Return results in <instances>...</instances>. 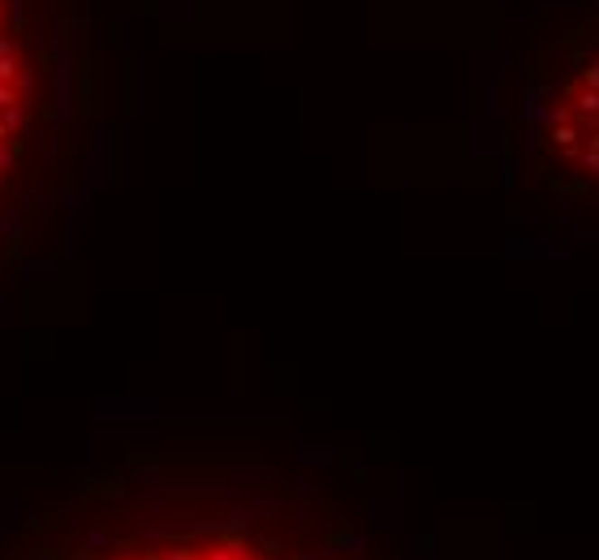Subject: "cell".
<instances>
[{"label":"cell","mask_w":599,"mask_h":560,"mask_svg":"<svg viewBox=\"0 0 599 560\" xmlns=\"http://www.w3.org/2000/svg\"><path fill=\"white\" fill-rule=\"evenodd\" d=\"M31 560H43V556H31Z\"/></svg>","instance_id":"3957f363"},{"label":"cell","mask_w":599,"mask_h":560,"mask_svg":"<svg viewBox=\"0 0 599 560\" xmlns=\"http://www.w3.org/2000/svg\"><path fill=\"white\" fill-rule=\"evenodd\" d=\"M513 155L548 198L599 207V0H578L526 48Z\"/></svg>","instance_id":"6da1fadb"},{"label":"cell","mask_w":599,"mask_h":560,"mask_svg":"<svg viewBox=\"0 0 599 560\" xmlns=\"http://www.w3.org/2000/svg\"><path fill=\"white\" fill-rule=\"evenodd\" d=\"M43 113H52V35L39 22V0H0V237H18L5 186Z\"/></svg>","instance_id":"7a4b0ae2"}]
</instances>
